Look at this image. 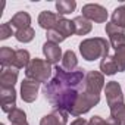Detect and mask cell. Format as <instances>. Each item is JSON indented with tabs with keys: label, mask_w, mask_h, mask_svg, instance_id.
<instances>
[{
	"label": "cell",
	"mask_w": 125,
	"mask_h": 125,
	"mask_svg": "<svg viewBox=\"0 0 125 125\" xmlns=\"http://www.w3.org/2000/svg\"><path fill=\"white\" fill-rule=\"evenodd\" d=\"M18 74L19 71L13 66L3 68L0 74V87H13L18 81Z\"/></svg>",
	"instance_id": "14"
},
{
	"label": "cell",
	"mask_w": 125,
	"mask_h": 125,
	"mask_svg": "<svg viewBox=\"0 0 125 125\" xmlns=\"http://www.w3.org/2000/svg\"><path fill=\"white\" fill-rule=\"evenodd\" d=\"M0 104L5 113L16 109V90L15 87H0Z\"/></svg>",
	"instance_id": "8"
},
{
	"label": "cell",
	"mask_w": 125,
	"mask_h": 125,
	"mask_svg": "<svg viewBox=\"0 0 125 125\" xmlns=\"http://www.w3.org/2000/svg\"><path fill=\"white\" fill-rule=\"evenodd\" d=\"M72 21H74V25H75V34H77V35H87V34L93 30L91 21H88V19L84 18L83 15L74 18Z\"/></svg>",
	"instance_id": "17"
},
{
	"label": "cell",
	"mask_w": 125,
	"mask_h": 125,
	"mask_svg": "<svg viewBox=\"0 0 125 125\" xmlns=\"http://www.w3.org/2000/svg\"><path fill=\"white\" fill-rule=\"evenodd\" d=\"M88 125H121L116 119H113L112 116H109L107 119H103L102 116H93L90 121H88Z\"/></svg>",
	"instance_id": "28"
},
{
	"label": "cell",
	"mask_w": 125,
	"mask_h": 125,
	"mask_svg": "<svg viewBox=\"0 0 125 125\" xmlns=\"http://www.w3.org/2000/svg\"><path fill=\"white\" fill-rule=\"evenodd\" d=\"M110 116H112L113 119H116V121L122 125V124L125 122V103L110 107Z\"/></svg>",
	"instance_id": "26"
},
{
	"label": "cell",
	"mask_w": 125,
	"mask_h": 125,
	"mask_svg": "<svg viewBox=\"0 0 125 125\" xmlns=\"http://www.w3.org/2000/svg\"><path fill=\"white\" fill-rule=\"evenodd\" d=\"M53 72L52 65L46 59H40V57H34L31 59L30 65L25 68V75L28 80L37 81V83H49V78Z\"/></svg>",
	"instance_id": "3"
},
{
	"label": "cell",
	"mask_w": 125,
	"mask_h": 125,
	"mask_svg": "<svg viewBox=\"0 0 125 125\" xmlns=\"http://www.w3.org/2000/svg\"><path fill=\"white\" fill-rule=\"evenodd\" d=\"M122 125H125V122H124V124H122Z\"/></svg>",
	"instance_id": "34"
},
{
	"label": "cell",
	"mask_w": 125,
	"mask_h": 125,
	"mask_svg": "<svg viewBox=\"0 0 125 125\" xmlns=\"http://www.w3.org/2000/svg\"><path fill=\"white\" fill-rule=\"evenodd\" d=\"M68 112L53 109L49 115H44L40 121V125H68Z\"/></svg>",
	"instance_id": "12"
},
{
	"label": "cell",
	"mask_w": 125,
	"mask_h": 125,
	"mask_svg": "<svg viewBox=\"0 0 125 125\" xmlns=\"http://www.w3.org/2000/svg\"><path fill=\"white\" fill-rule=\"evenodd\" d=\"M0 125H5V124H0Z\"/></svg>",
	"instance_id": "33"
},
{
	"label": "cell",
	"mask_w": 125,
	"mask_h": 125,
	"mask_svg": "<svg viewBox=\"0 0 125 125\" xmlns=\"http://www.w3.org/2000/svg\"><path fill=\"white\" fill-rule=\"evenodd\" d=\"M13 60H15V50H12L8 46L0 49V65L3 68L13 66Z\"/></svg>",
	"instance_id": "20"
},
{
	"label": "cell",
	"mask_w": 125,
	"mask_h": 125,
	"mask_svg": "<svg viewBox=\"0 0 125 125\" xmlns=\"http://www.w3.org/2000/svg\"><path fill=\"white\" fill-rule=\"evenodd\" d=\"M38 90H40V83L25 78L21 83V99L25 103H32L37 100Z\"/></svg>",
	"instance_id": "10"
},
{
	"label": "cell",
	"mask_w": 125,
	"mask_h": 125,
	"mask_svg": "<svg viewBox=\"0 0 125 125\" xmlns=\"http://www.w3.org/2000/svg\"><path fill=\"white\" fill-rule=\"evenodd\" d=\"M104 31L109 35V43L115 50L125 44V28L118 27L113 22H109V24H106Z\"/></svg>",
	"instance_id": "9"
},
{
	"label": "cell",
	"mask_w": 125,
	"mask_h": 125,
	"mask_svg": "<svg viewBox=\"0 0 125 125\" xmlns=\"http://www.w3.org/2000/svg\"><path fill=\"white\" fill-rule=\"evenodd\" d=\"M10 35H15V32L12 31V25H10L9 22L0 25V40H6V38H9Z\"/></svg>",
	"instance_id": "30"
},
{
	"label": "cell",
	"mask_w": 125,
	"mask_h": 125,
	"mask_svg": "<svg viewBox=\"0 0 125 125\" xmlns=\"http://www.w3.org/2000/svg\"><path fill=\"white\" fill-rule=\"evenodd\" d=\"M100 71H102L103 75H115L116 72H119L118 65H116L113 56H106V57L102 59V62H100Z\"/></svg>",
	"instance_id": "18"
},
{
	"label": "cell",
	"mask_w": 125,
	"mask_h": 125,
	"mask_svg": "<svg viewBox=\"0 0 125 125\" xmlns=\"http://www.w3.org/2000/svg\"><path fill=\"white\" fill-rule=\"evenodd\" d=\"M113 57H115V62H116V65H118L119 72H124L125 71V44L115 50Z\"/></svg>",
	"instance_id": "27"
},
{
	"label": "cell",
	"mask_w": 125,
	"mask_h": 125,
	"mask_svg": "<svg viewBox=\"0 0 125 125\" xmlns=\"http://www.w3.org/2000/svg\"><path fill=\"white\" fill-rule=\"evenodd\" d=\"M12 125H13V124H12ZM22 125H28V124H22Z\"/></svg>",
	"instance_id": "32"
},
{
	"label": "cell",
	"mask_w": 125,
	"mask_h": 125,
	"mask_svg": "<svg viewBox=\"0 0 125 125\" xmlns=\"http://www.w3.org/2000/svg\"><path fill=\"white\" fill-rule=\"evenodd\" d=\"M69 125H88V122H87L84 118H77V119H74Z\"/></svg>",
	"instance_id": "31"
},
{
	"label": "cell",
	"mask_w": 125,
	"mask_h": 125,
	"mask_svg": "<svg viewBox=\"0 0 125 125\" xmlns=\"http://www.w3.org/2000/svg\"><path fill=\"white\" fill-rule=\"evenodd\" d=\"M54 30L59 31L65 38H68V37H71V35L75 34V25H74V21L66 19L65 16H59V21H57Z\"/></svg>",
	"instance_id": "15"
},
{
	"label": "cell",
	"mask_w": 125,
	"mask_h": 125,
	"mask_svg": "<svg viewBox=\"0 0 125 125\" xmlns=\"http://www.w3.org/2000/svg\"><path fill=\"white\" fill-rule=\"evenodd\" d=\"M31 62L30 53L25 49H18L15 50V60H13V68L21 69V68H27Z\"/></svg>",
	"instance_id": "19"
},
{
	"label": "cell",
	"mask_w": 125,
	"mask_h": 125,
	"mask_svg": "<svg viewBox=\"0 0 125 125\" xmlns=\"http://www.w3.org/2000/svg\"><path fill=\"white\" fill-rule=\"evenodd\" d=\"M109 50H110V43L103 37L85 38L80 43V53H81L83 59H85L88 62L109 56Z\"/></svg>",
	"instance_id": "2"
},
{
	"label": "cell",
	"mask_w": 125,
	"mask_h": 125,
	"mask_svg": "<svg viewBox=\"0 0 125 125\" xmlns=\"http://www.w3.org/2000/svg\"><path fill=\"white\" fill-rule=\"evenodd\" d=\"M104 94H106V102L109 109L118 104L124 103V94H122V88L119 85L118 81H109L104 85Z\"/></svg>",
	"instance_id": "7"
},
{
	"label": "cell",
	"mask_w": 125,
	"mask_h": 125,
	"mask_svg": "<svg viewBox=\"0 0 125 125\" xmlns=\"http://www.w3.org/2000/svg\"><path fill=\"white\" fill-rule=\"evenodd\" d=\"M83 16L87 18L91 22H97V24H103L107 19V10L97 3H87L83 6Z\"/></svg>",
	"instance_id": "5"
},
{
	"label": "cell",
	"mask_w": 125,
	"mask_h": 125,
	"mask_svg": "<svg viewBox=\"0 0 125 125\" xmlns=\"http://www.w3.org/2000/svg\"><path fill=\"white\" fill-rule=\"evenodd\" d=\"M110 19H112L110 22H113L115 25L125 28V5L116 8V9L113 10V13H112V18H110Z\"/></svg>",
	"instance_id": "25"
},
{
	"label": "cell",
	"mask_w": 125,
	"mask_h": 125,
	"mask_svg": "<svg viewBox=\"0 0 125 125\" xmlns=\"http://www.w3.org/2000/svg\"><path fill=\"white\" fill-rule=\"evenodd\" d=\"M75 8H77L75 0H57L56 2V10H57V15H60V16H65V15L74 12Z\"/></svg>",
	"instance_id": "22"
},
{
	"label": "cell",
	"mask_w": 125,
	"mask_h": 125,
	"mask_svg": "<svg viewBox=\"0 0 125 125\" xmlns=\"http://www.w3.org/2000/svg\"><path fill=\"white\" fill-rule=\"evenodd\" d=\"M8 119H9V121H10V124H13V125L28 124V122H27V113H25L22 109H19V107L13 109V110L8 115Z\"/></svg>",
	"instance_id": "23"
},
{
	"label": "cell",
	"mask_w": 125,
	"mask_h": 125,
	"mask_svg": "<svg viewBox=\"0 0 125 125\" xmlns=\"http://www.w3.org/2000/svg\"><path fill=\"white\" fill-rule=\"evenodd\" d=\"M53 78L43 87V94L54 109L71 113L75 102L84 91L83 87L85 74L83 72V69L69 72L59 65L53 68Z\"/></svg>",
	"instance_id": "1"
},
{
	"label": "cell",
	"mask_w": 125,
	"mask_h": 125,
	"mask_svg": "<svg viewBox=\"0 0 125 125\" xmlns=\"http://www.w3.org/2000/svg\"><path fill=\"white\" fill-rule=\"evenodd\" d=\"M9 24H12V27H15V28H16V31H18V30L28 28V27H30V24H31V16H30V13H28V12L21 10V12H16V13L12 16V19H10V22H9Z\"/></svg>",
	"instance_id": "16"
},
{
	"label": "cell",
	"mask_w": 125,
	"mask_h": 125,
	"mask_svg": "<svg viewBox=\"0 0 125 125\" xmlns=\"http://www.w3.org/2000/svg\"><path fill=\"white\" fill-rule=\"evenodd\" d=\"M100 102V94H93V93H88V91H83L78 97V100L75 102L72 110H71V115L72 116H80V115H84L87 113L91 107H94L96 104H99Z\"/></svg>",
	"instance_id": "4"
},
{
	"label": "cell",
	"mask_w": 125,
	"mask_h": 125,
	"mask_svg": "<svg viewBox=\"0 0 125 125\" xmlns=\"http://www.w3.org/2000/svg\"><path fill=\"white\" fill-rule=\"evenodd\" d=\"M43 54L46 57V60L49 62L50 65H57L59 60L63 57V54H62V49L59 47V44L56 43H52V41H46L43 44Z\"/></svg>",
	"instance_id": "11"
},
{
	"label": "cell",
	"mask_w": 125,
	"mask_h": 125,
	"mask_svg": "<svg viewBox=\"0 0 125 125\" xmlns=\"http://www.w3.org/2000/svg\"><path fill=\"white\" fill-rule=\"evenodd\" d=\"M84 90L93 94H100L104 90V75L99 71H90L84 78Z\"/></svg>",
	"instance_id": "6"
},
{
	"label": "cell",
	"mask_w": 125,
	"mask_h": 125,
	"mask_svg": "<svg viewBox=\"0 0 125 125\" xmlns=\"http://www.w3.org/2000/svg\"><path fill=\"white\" fill-rule=\"evenodd\" d=\"M59 16L57 13L54 12H50V10H43L40 15H38V25L46 30V31H50V30H54L56 28V24L59 21Z\"/></svg>",
	"instance_id": "13"
},
{
	"label": "cell",
	"mask_w": 125,
	"mask_h": 125,
	"mask_svg": "<svg viewBox=\"0 0 125 125\" xmlns=\"http://www.w3.org/2000/svg\"><path fill=\"white\" fill-rule=\"evenodd\" d=\"M46 37H47V41H52V43H56V44H60L62 41L65 40V37L62 35L59 31H56V30H50V31H47Z\"/></svg>",
	"instance_id": "29"
},
{
	"label": "cell",
	"mask_w": 125,
	"mask_h": 125,
	"mask_svg": "<svg viewBox=\"0 0 125 125\" xmlns=\"http://www.w3.org/2000/svg\"><path fill=\"white\" fill-rule=\"evenodd\" d=\"M77 66H78V59H77L75 52L66 50V52L63 53V57H62V68L71 72V71H74Z\"/></svg>",
	"instance_id": "21"
},
{
	"label": "cell",
	"mask_w": 125,
	"mask_h": 125,
	"mask_svg": "<svg viewBox=\"0 0 125 125\" xmlns=\"http://www.w3.org/2000/svg\"><path fill=\"white\" fill-rule=\"evenodd\" d=\"M35 37V31L34 28L28 27V28H24V30H18L15 32V38L19 41V43H30L32 41V38Z\"/></svg>",
	"instance_id": "24"
}]
</instances>
